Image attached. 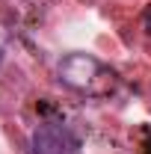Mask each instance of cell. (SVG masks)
<instances>
[{
  "instance_id": "obj_1",
  "label": "cell",
  "mask_w": 151,
  "mask_h": 154,
  "mask_svg": "<svg viewBox=\"0 0 151 154\" xmlns=\"http://www.w3.org/2000/svg\"><path fill=\"white\" fill-rule=\"evenodd\" d=\"M33 154H77V136L62 122H42L33 131Z\"/></svg>"
},
{
  "instance_id": "obj_2",
  "label": "cell",
  "mask_w": 151,
  "mask_h": 154,
  "mask_svg": "<svg viewBox=\"0 0 151 154\" xmlns=\"http://www.w3.org/2000/svg\"><path fill=\"white\" fill-rule=\"evenodd\" d=\"M98 74H101V62L89 54H68L59 62V77L71 89H92Z\"/></svg>"
}]
</instances>
